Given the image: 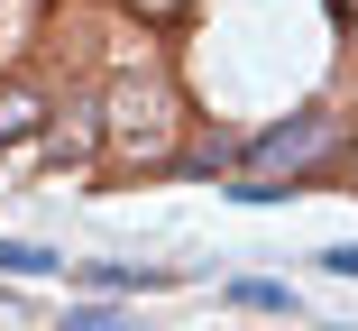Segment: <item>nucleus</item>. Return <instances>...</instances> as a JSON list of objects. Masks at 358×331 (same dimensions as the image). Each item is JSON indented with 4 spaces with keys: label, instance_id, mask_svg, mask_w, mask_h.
Returning a JSON list of instances; mask_svg holds the SVG:
<instances>
[{
    "label": "nucleus",
    "instance_id": "nucleus-2",
    "mask_svg": "<svg viewBox=\"0 0 358 331\" xmlns=\"http://www.w3.org/2000/svg\"><path fill=\"white\" fill-rule=\"evenodd\" d=\"M74 286H83L92 304H120V295H166V286H184V267H120V258H83Z\"/></svg>",
    "mask_w": 358,
    "mask_h": 331
},
{
    "label": "nucleus",
    "instance_id": "nucleus-4",
    "mask_svg": "<svg viewBox=\"0 0 358 331\" xmlns=\"http://www.w3.org/2000/svg\"><path fill=\"white\" fill-rule=\"evenodd\" d=\"M37 120H46V92L37 83H0V148L37 139Z\"/></svg>",
    "mask_w": 358,
    "mask_h": 331
},
{
    "label": "nucleus",
    "instance_id": "nucleus-9",
    "mask_svg": "<svg viewBox=\"0 0 358 331\" xmlns=\"http://www.w3.org/2000/svg\"><path fill=\"white\" fill-rule=\"evenodd\" d=\"M313 267H322V276H340V286H358V239H340V248H322Z\"/></svg>",
    "mask_w": 358,
    "mask_h": 331
},
{
    "label": "nucleus",
    "instance_id": "nucleus-1",
    "mask_svg": "<svg viewBox=\"0 0 358 331\" xmlns=\"http://www.w3.org/2000/svg\"><path fill=\"white\" fill-rule=\"evenodd\" d=\"M331 157H340V120H331L322 101H303L294 120H275V129L248 139V166H257L266 184H303V175H322Z\"/></svg>",
    "mask_w": 358,
    "mask_h": 331
},
{
    "label": "nucleus",
    "instance_id": "nucleus-6",
    "mask_svg": "<svg viewBox=\"0 0 358 331\" xmlns=\"http://www.w3.org/2000/svg\"><path fill=\"white\" fill-rule=\"evenodd\" d=\"M55 331H148V322H138V313H120V304H92V295H74Z\"/></svg>",
    "mask_w": 358,
    "mask_h": 331
},
{
    "label": "nucleus",
    "instance_id": "nucleus-10",
    "mask_svg": "<svg viewBox=\"0 0 358 331\" xmlns=\"http://www.w3.org/2000/svg\"><path fill=\"white\" fill-rule=\"evenodd\" d=\"M349 175H358V148H349Z\"/></svg>",
    "mask_w": 358,
    "mask_h": 331
},
{
    "label": "nucleus",
    "instance_id": "nucleus-7",
    "mask_svg": "<svg viewBox=\"0 0 358 331\" xmlns=\"http://www.w3.org/2000/svg\"><path fill=\"white\" fill-rule=\"evenodd\" d=\"M64 258L46 248V239H0V276H55Z\"/></svg>",
    "mask_w": 358,
    "mask_h": 331
},
{
    "label": "nucleus",
    "instance_id": "nucleus-5",
    "mask_svg": "<svg viewBox=\"0 0 358 331\" xmlns=\"http://www.w3.org/2000/svg\"><path fill=\"white\" fill-rule=\"evenodd\" d=\"M221 295H230L239 313H303V304H294V286H275V276H230Z\"/></svg>",
    "mask_w": 358,
    "mask_h": 331
},
{
    "label": "nucleus",
    "instance_id": "nucleus-3",
    "mask_svg": "<svg viewBox=\"0 0 358 331\" xmlns=\"http://www.w3.org/2000/svg\"><path fill=\"white\" fill-rule=\"evenodd\" d=\"M175 166H184V175H230V184H239V166H248V139H230V129H193Z\"/></svg>",
    "mask_w": 358,
    "mask_h": 331
},
{
    "label": "nucleus",
    "instance_id": "nucleus-8",
    "mask_svg": "<svg viewBox=\"0 0 358 331\" xmlns=\"http://www.w3.org/2000/svg\"><path fill=\"white\" fill-rule=\"evenodd\" d=\"M230 203H248V212H275V203H294V184H266V175H239V184H221Z\"/></svg>",
    "mask_w": 358,
    "mask_h": 331
}]
</instances>
